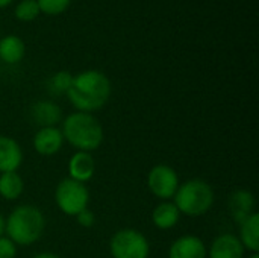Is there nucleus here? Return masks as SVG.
Masks as SVG:
<instances>
[{
    "mask_svg": "<svg viewBox=\"0 0 259 258\" xmlns=\"http://www.w3.org/2000/svg\"><path fill=\"white\" fill-rule=\"evenodd\" d=\"M65 94L77 111L91 114L103 108L109 100L111 81L99 70H85L73 76Z\"/></svg>",
    "mask_w": 259,
    "mask_h": 258,
    "instance_id": "obj_1",
    "label": "nucleus"
},
{
    "mask_svg": "<svg viewBox=\"0 0 259 258\" xmlns=\"http://www.w3.org/2000/svg\"><path fill=\"white\" fill-rule=\"evenodd\" d=\"M62 137L74 149L93 152L103 141V128L100 122L90 113H73L62 122Z\"/></svg>",
    "mask_w": 259,
    "mask_h": 258,
    "instance_id": "obj_2",
    "label": "nucleus"
},
{
    "mask_svg": "<svg viewBox=\"0 0 259 258\" xmlns=\"http://www.w3.org/2000/svg\"><path fill=\"white\" fill-rule=\"evenodd\" d=\"M44 228L46 219L41 210L33 205H20L8 216L5 233L15 245L29 246L39 240Z\"/></svg>",
    "mask_w": 259,
    "mask_h": 258,
    "instance_id": "obj_3",
    "label": "nucleus"
},
{
    "mask_svg": "<svg viewBox=\"0 0 259 258\" xmlns=\"http://www.w3.org/2000/svg\"><path fill=\"white\" fill-rule=\"evenodd\" d=\"M175 205L187 216H202L214 205V190L203 179H190L181 184L175 193Z\"/></svg>",
    "mask_w": 259,
    "mask_h": 258,
    "instance_id": "obj_4",
    "label": "nucleus"
},
{
    "mask_svg": "<svg viewBox=\"0 0 259 258\" xmlns=\"http://www.w3.org/2000/svg\"><path fill=\"white\" fill-rule=\"evenodd\" d=\"M55 202L67 216H77L80 211L88 208L90 192L83 182L65 178L56 186Z\"/></svg>",
    "mask_w": 259,
    "mask_h": 258,
    "instance_id": "obj_5",
    "label": "nucleus"
},
{
    "mask_svg": "<svg viewBox=\"0 0 259 258\" xmlns=\"http://www.w3.org/2000/svg\"><path fill=\"white\" fill-rule=\"evenodd\" d=\"M112 258H147L150 245L144 234L137 230L124 228L117 231L109 242Z\"/></svg>",
    "mask_w": 259,
    "mask_h": 258,
    "instance_id": "obj_6",
    "label": "nucleus"
},
{
    "mask_svg": "<svg viewBox=\"0 0 259 258\" xmlns=\"http://www.w3.org/2000/svg\"><path fill=\"white\" fill-rule=\"evenodd\" d=\"M149 190L159 199H171L179 187V176L176 170L167 164H158L150 169L147 175Z\"/></svg>",
    "mask_w": 259,
    "mask_h": 258,
    "instance_id": "obj_7",
    "label": "nucleus"
},
{
    "mask_svg": "<svg viewBox=\"0 0 259 258\" xmlns=\"http://www.w3.org/2000/svg\"><path fill=\"white\" fill-rule=\"evenodd\" d=\"M208 251L197 236H182L168 249V258H206Z\"/></svg>",
    "mask_w": 259,
    "mask_h": 258,
    "instance_id": "obj_8",
    "label": "nucleus"
},
{
    "mask_svg": "<svg viewBox=\"0 0 259 258\" xmlns=\"http://www.w3.org/2000/svg\"><path fill=\"white\" fill-rule=\"evenodd\" d=\"M64 144V137L61 129L56 126L49 128H39L33 137V148L39 155L50 157L61 151Z\"/></svg>",
    "mask_w": 259,
    "mask_h": 258,
    "instance_id": "obj_9",
    "label": "nucleus"
},
{
    "mask_svg": "<svg viewBox=\"0 0 259 258\" xmlns=\"http://www.w3.org/2000/svg\"><path fill=\"white\" fill-rule=\"evenodd\" d=\"M244 246L240 239L234 234H220L212 242L208 255L209 258H243Z\"/></svg>",
    "mask_w": 259,
    "mask_h": 258,
    "instance_id": "obj_10",
    "label": "nucleus"
},
{
    "mask_svg": "<svg viewBox=\"0 0 259 258\" xmlns=\"http://www.w3.org/2000/svg\"><path fill=\"white\" fill-rule=\"evenodd\" d=\"M23 163V151L20 144L6 135H0V173L17 172Z\"/></svg>",
    "mask_w": 259,
    "mask_h": 258,
    "instance_id": "obj_11",
    "label": "nucleus"
},
{
    "mask_svg": "<svg viewBox=\"0 0 259 258\" xmlns=\"http://www.w3.org/2000/svg\"><path fill=\"white\" fill-rule=\"evenodd\" d=\"M96 164L90 152L77 151L68 161V173L70 178L79 182H87L94 176Z\"/></svg>",
    "mask_w": 259,
    "mask_h": 258,
    "instance_id": "obj_12",
    "label": "nucleus"
},
{
    "mask_svg": "<svg viewBox=\"0 0 259 258\" xmlns=\"http://www.w3.org/2000/svg\"><path fill=\"white\" fill-rule=\"evenodd\" d=\"M33 122L39 128H49V126H56L62 120V111L61 108L52 102V100H39L33 103L30 109Z\"/></svg>",
    "mask_w": 259,
    "mask_h": 258,
    "instance_id": "obj_13",
    "label": "nucleus"
},
{
    "mask_svg": "<svg viewBox=\"0 0 259 258\" xmlns=\"http://www.w3.org/2000/svg\"><path fill=\"white\" fill-rule=\"evenodd\" d=\"M229 210L234 220L240 225L246 217L255 213V196L249 190H237L229 196Z\"/></svg>",
    "mask_w": 259,
    "mask_h": 258,
    "instance_id": "obj_14",
    "label": "nucleus"
},
{
    "mask_svg": "<svg viewBox=\"0 0 259 258\" xmlns=\"http://www.w3.org/2000/svg\"><path fill=\"white\" fill-rule=\"evenodd\" d=\"M240 242L244 249L258 252L259 251V214L252 213L240 224Z\"/></svg>",
    "mask_w": 259,
    "mask_h": 258,
    "instance_id": "obj_15",
    "label": "nucleus"
},
{
    "mask_svg": "<svg viewBox=\"0 0 259 258\" xmlns=\"http://www.w3.org/2000/svg\"><path fill=\"white\" fill-rule=\"evenodd\" d=\"M26 52L24 43L17 35H8L0 40V59L6 64H17Z\"/></svg>",
    "mask_w": 259,
    "mask_h": 258,
    "instance_id": "obj_16",
    "label": "nucleus"
},
{
    "mask_svg": "<svg viewBox=\"0 0 259 258\" xmlns=\"http://www.w3.org/2000/svg\"><path fill=\"white\" fill-rule=\"evenodd\" d=\"M181 213L173 202H162L155 207L152 213V220L159 230H170L179 222Z\"/></svg>",
    "mask_w": 259,
    "mask_h": 258,
    "instance_id": "obj_17",
    "label": "nucleus"
},
{
    "mask_svg": "<svg viewBox=\"0 0 259 258\" xmlns=\"http://www.w3.org/2000/svg\"><path fill=\"white\" fill-rule=\"evenodd\" d=\"M23 189H24V182L17 172L0 173V196L2 198L8 201H14L21 196Z\"/></svg>",
    "mask_w": 259,
    "mask_h": 258,
    "instance_id": "obj_18",
    "label": "nucleus"
},
{
    "mask_svg": "<svg viewBox=\"0 0 259 258\" xmlns=\"http://www.w3.org/2000/svg\"><path fill=\"white\" fill-rule=\"evenodd\" d=\"M14 14L20 21H32V20H35L39 15V8H38L36 0H21L17 5Z\"/></svg>",
    "mask_w": 259,
    "mask_h": 258,
    "instance_id": "obj_19",
    "label": "nucleus"
},
{
    "mask_svg": "<svg viewBox=\"0 0 259 258\" xmlns=\"http://www.w3.org/2000/svg\"><path fill=\"white\" fill-rule=\"evenodd\" d=\"M71 0H36L39 12H44L47 15H58L67 11Z\"/></svg>",
    "mask_w": 259,
    "mask_h": 258,
    "instance_id": "obj_20",
    "label": "nucleus"
},
{
    "mask_svg": "<svg viewBox=\"0 0 259 258\" xmlns=\"http://www.w3.org/2000/svg\"><path fill=\"white\" fill-rule=\"evenodd\" d=\"M71 79H73V75L70 71H58L56 75H53V78L50 79V87L53 90V93L56 94H62V93H67L70 84H71Z\"/></svg>",
    "mask_w": 259,
    "mask_h": 258,
    "instance_id": "obj_21",
    "label": "nucleus"
},
{
    "mask_svg": "<svg viewBox=\"0 0 259 258\" xmlns=\"http://www.w3.org/2000/svg\"><path fill=\"white\" fill-rule=\"evenodd\" d=\"M17 255V245L9 240L8 237H0V258H15Z\"/></svg>",
    "mask_w": 259,
    "mask_h": 258,
    "instance_id": "obj_22",
    "label": "nucleus"
},
{
    "mask_svg": "<svg viewBox=\"0 0 259 258\" xmlns=\"http://www.w3.org/2000/svg\"><path fill=\"white\" fill-rule=\"evenodd\" d=\"M76 219H77V224H79L80 227H85V228L93 227V225H94V220H96L93 211H90L88 208L83 210V211H80V213L76 216Z\"/></svg>",
    "mask_w": 259,
    "mask_h": 258,
    "instance_id": "obj_23",
    "label": "nucleus"
},
{
    "mask_svg": "<svg viewBox=\"0 0 259 258\" xmlns=\"http://www.w3.org/2000/svg\"><path fill=\"white\" fill-rule=\"evenodd\" d=\"M32 258H61L59 255L53 254V252H39L36 255H33Z\"/></svg>",
    "mask_w": 259,
    "mask_h": 258,
    "instance_id": "obj_24",
    "label": "nucleus"
},
{
    "mask_svg": "<svg viewBox=\"0 0 259 258\" xmlns=\"http://www.w3.org/2000/svg\"><path fill=\"white\" fill-rule=\"evenodd\" d=\"M5 225H6V219L0 214V237L5 234Z\"/></svg>",
    "mask_w": 259,
    "mask_h": 258,
    "instance_id": "obj_25",
    "label": "nucleus"
},
{
    "mask_svg": "<svg viewBox=\"0 0 259 258\" xmlns=\"http://www.w3.org/2000/svg\"><path fill=\"white\" fill-rule=\"evenodd\" d=\"M14 0H0V8H5V6H8V5H11Z\"/></svg>",
    "mask_w": 259,
    "mask_h": 258,
    "instance_id": "obj_26",
    "label": "nucleus"
},
{
    "mask_svg": "<svg viewBox=\"0 0 259 258\" xmlns=\"http://www.w3.org/2000/svg\"><path fill=\"white\" fill-rule=\"evenodd\" d=\"M249 258H259L258 252H253V254H252V255H250V257H249Z\"/></svg>",
    "mask_w": 259,
    "mask_h": 258,
    "instance_id": "obj_27",
    "label": "nucleus"
}]
</instances>
